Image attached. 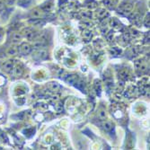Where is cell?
<instances>
[{
    "label": "cell",
    "instance_id": "3",
    "mask_svg": "<svg viewBox=\"0 0 150 150\" xmlns=\"http://www.w3.org/2000/svg\"><path fill=\"white\" fill-rule=\"evenodd\" d=\"M31 51V47L28 43H22L18 49V52L22 55H28Z\"/></svg>",
    "mask_w": 150,
    "mask_h": 150
},
{
    "label": "cell",
    "instance_id": "4",
    "mask_svg": "<svg viewBox=\"0 0 150 150\" xmlns=\"http://www.w3.org/2000/svg\"><path fill=\"white\" fill-rule=\"evenodd\" d=\"M65 80L70 84H77L78 82V77L77 75H68V76L65 78Z\"/></svg>",
    "mask_w": 150,
    "mask_h": 150
},
{
    "label": "cell",
    "instance_id": "1",
    "mask_svg": "<svg viewBox=\"0 0 150 150\" xmlns=\"http://www.w3.org/2000/svg\"><path fill=\"white\" fill-rule=\"evenodd\" d=\"M33 59H36V60H39V61L40 60V61L46 60V59H49V52L47 50H43V49H40V50H37L35 52V54L33 56Z\"/></svg>",
    "mask_w": 150,
    "mask_h": 150
},
{
    "label": "cell",
    "instance_id": "5",
    "mask_svg": "<svg viewBox=\"0 0 150 150\" xmlns=\"http://www.w3.org/2000/svg\"><path fill=\"white\" fill-rule=\"evenodd\" d=\"M47 87H48V88H49L50 91H52V92H57V91H59V90L61 88L60 85H59L58 83H55V82L49 83Z\"/></svg>",
    "mask_w": 150,
    "mask_h": 150
},
{
    "label": "cell",
    "instance_id": "10",
    "mask_svg": "<svg viewBox=\"0 0 150 150\" xmlns=\"http://www.w3.org/2000/svg\"><path fill=\"white\" fill-rule=\"evenodd\" d=\"M105 117H106L105 112H104L103 110L100 111V112H99V118H100V120H101V121H103V120L105 119Z\"/></svg>",
    "mask_w": 150,
    "mask_h": 150
},
{
    "label": "cell",
    "instance_id": "9",
    "mask_svg": "<svg viewBox=\"0 0 150 150\" xmlns=\"http://www.w3.org/2000/svg\"><path fill=\"white\" fill-rule=\"evenodd\" d=\"M55 109H56V112H63V105H62V103H57L56 104V106H55Z\"/></svg>",
    "mask_w": 150,
    "mask_h": 150
},
{
    "label": "cell",
    "instance_id": "2",
    "mask_svg": "<svg viewBox=\"0 0 150 150\" xmlns=\"http://www.w3.org/2000/svg\"><path fill=\"white\" fill-rule=\"evenodd\" d=\"M133 8V6L132 4H130V3H122L119 9H118V13L122 15H125L128 13H130L131 12V10Z\"/></svg>",
    "mask_w": 150,
    "mask_h": 150
},
{
    "label": "cell",
    "instance_id": "8",
    "mask_svg": "<svg viewBox=\"0 0 150 150\" xmlns=\"http://www.w3.org/2000/svg\"><path fill=\"white\" fill-rule=\"evenodd\" d=\"M3 70L6 71V72H10L12 69H13V63L11 61H7L4 64L3 66Z\"/></svg>",
    "mask_w": 150,
    "mask_h": 150
},
{
    "label": "cell",
    "instance_id": "6",
    "mask_svg": "<svg viewBox=\"0 0 150 150\" xmlns=\"http://www.w3.org/2000/svg\"><path fill=\"white\" fill-rule=\"evenodd\" d=\"M103 3L109 9H114L118 4V0H104Z\"/></svg>",
    "mask_w": 150,
    "mask_h": 150
},
{
    "label": "cell",
    "instance_id": "7",
    "mask_svg": "<svg viewBox=\"0 0 150 150\" xmlns=\"http://www.w3.org/2000/svg\"><path fill=\"white\" fill-rule=\"evenodd\" d=\"M103 128H104L105 131H107V132H112V130H114V125L110 121L105 122L103 125Z\"/></svg>",
    "mask_w": 150,
    "mask_h": 150
}]
</instances>
